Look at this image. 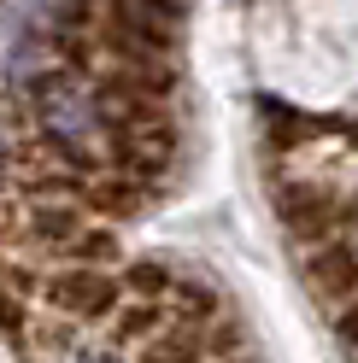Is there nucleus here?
<instances>
[{"label": "nucleus", "mask_w": 358, "mask_h": 363, "mask_svg": "<svg viewBox=\"0 0 358 363\" xmlns=\"http://www.w3.org/2000/svg\"><path fill=\"white\" fill-rule=\"evenodd\" d=\"M82 363H112V357H82Z\"/></svg>", "instance_id": "4468645a"}, {"label": "nucleus", "mask_w": 358, "mask_h": 363, "mask_svg": "<svg viewBox=\"0 0 358 363\" xmlns=\"http://www.w3.org/2000/svg\"><path fill=\"white\" fill-rule=\"evenodd\" d=\"M217 363H247V357H241V352H235V357H217Z\"/></svg>", "instance_id": "ddd939ff"}, {"label": "nucleus", "mask_w": 358, "mask_h": 363, "mask_svg": "<svg viewBox=\"0 0 358 363\" xmlns=\"http://www.w3.org/2000/svg\"><path fill=\"white\" fill-rule=\"evenodd\" d=\"M106 323H112V340H118V346H147V340L165 328V305L159 299H129V305L112 311Z\"/></svg>", "instance_id": "0eeeda50"}, {"label": "nucleus", "mask_w": 358, "mask_h": 363, "mask_svg": "<svg viewBox=\"0 0 358 363\" xmlns=\"http://www.w3.org/2000/svg\"><path fill=\"white\" fill-rule=\"evenodd\" d=\"M170 299L183 305V316H188V323H212V316L223 311V299H217L212 287H200V281H183V276H176V287H170Z\"/></svg>", "instance_id": "9d476101"}, {"label": "nucleus", "mask_w": 358, "mask_h": 363, "mask_svg": "<svg viewBox=\"0 0 358 363\" xmlns=\"http://www.w3.org/2000/svg\"><path fill=\"white\" fill-rule=\"evenodd\" d=\"M335 340H341V352L358 363V299H347L341 311H335Z\"/></svg>", "instance_id": "f8f14e48"}, {"label": "nucleus", "mask_w": 358, "mask_h": 363, "mask_svg": "<svg viewBox=\"0 0 358 363\" xmlns=\"http://www.w3.org/2000/svg\"><path fill=\"white\" fill-rule=\"evenodd\" d=\"M36 123H41V135H48L71 164H82V158L112 135L94 88H82L71 77H41L36 82Z\"/></svg>", "instance_id": "f257e3e1"}, {"label": "nucleus", "mask_w": 358, "mask_h": 363, "mask_svg": "<svg viewBox=\"0 0 358 363\" xmlns=\"http://www.w3.org/2000/svg\"><path fill=\"white\" fill-rule=\"evenodd\" d=\"M59 316H71V323H100L124 305V287L106 276L100 264H71V269H53L48 276V293H41Z\"/></svg>", "instance_id": "7ed1b4c3"}, {"label": "nucleus", "mask_w": 358, "mask_h": 363, "mask_svg": "<svg viewBox=\"0 0 358 363\" xmlns=\"http://www.w3.org/2000/svg\"><path fill=\"white\" fill-rule=\"evenodd\" d=\"M300 281L318 305H335L341 311L347 299H358V240L352 235H329L318 246L300 252Z\"/></svg>", "instance_id": "20e7f679"}, {"label": "nucleus", "mask_w": 358, "mask_h": 363, "mask_svg": "<svg viewBox=\"0 0 358 363\" xmlns=\"http://www.w3.org/2000/svg\"><path fill=\"white\" fill-rule=\"evenodd\" d=\"M0 152H6V147H0Z\"/></svg>", "instance_id": "2eb2a0df"}, {"label": "nucleus", "mask_w": 358, "mask_h": 363, "mask_svg": "<svg viewBox=\"0 0 358 363\" xmlns=\"http://www.w3.org/2000/svg\"><path fill=\"white\" fill-rule=\"evenodd\" d=\"M147 199V182H129V176H112V182H94L88 188V206L106 211V217H136Z\"/></svg>", "instance_id": "6e6552de"}, {"label": "nucleus", "mask_w": 358, "mask_h": 363, "mask_svg": "<svg viewBox=\"0 0 358 363\" xmlns=\"http://www.w3.org/2000/svg\"><path fill=\"white\" fill-rule=\"evenodd\" d=\"M77 235H82V206H71V199H36V211H30L36 246H77Z\"/></svg>", "instance_id": "423d86ee"}, {"label": "nucleus", "mask_w": 358, "mask_h": 363, "mask_svg": "<svg viewBox=\"0 0 358 363\" xmlns=\"http://www.w3.org/2000/svg\"><path fill=\"white\" fill-rule=\"evenodd\" d=\"M71 252H77L82 264H106L112 252H118V240H112L106 229H82V235H77V246H71Z\"/></svg>", "instance_id": "9b49d317"}, {"label": "nucleus", "mask_w": 358, "mask_h": 363, "mask_svg": "<svg viewBox=\"0 0 358 363\" xmlns=\"http://www.w3.org/2000/svg\"><path fill=\"white\" fill-rule=\"evenodd\" d=\"M212 357V346H206V328L200 323H165L159 334L141 346V363H206Z\"/></svg>", "instance_id": "39448f33"}, {"label": "nucleus", "mask_w": 358, "mask_h": 363, "mask_svg": "<svg viewBox=\"0 0 358 363\" xmlns=\"http://www.w3.org/2000/svg\"><path fill=\"white\" fill-rule=\"evenodd\" d=\"M276 217H282V229L294 235L300 246H318V240L347 229L352 206L335 188H318V182H282L276 188Z\"/></svg>", "instance_id": "f03ea898"}, {"label": "nucleus", "mask_w": 358, "mask_h": 363, "mask_svg": "<svg viewBox=\"0 0 358 363\" xmlns=\"http://www.w3.org/2000/svg\"><path fill=\"white\" fill-rule=\"evenodd\" d=\"M118 287L129 293V299H165V293L176 287V276H170L165 264H153V258H136V264H124Z\"/></svg>", "instance_id": "1a4fd4ad"}]
</instances>
